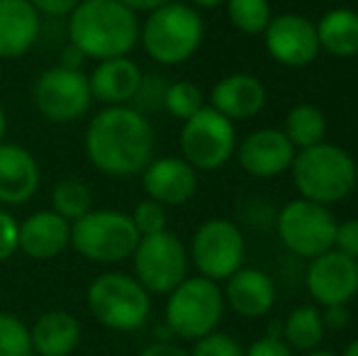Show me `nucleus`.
<instances>
[{
	"label": "nucleus",
	"instance_id": "obj_17",
	"mask_svg": "<svg viewBox=\"0 0 358 356\" xmlns=\"http://www.w3.org/2000/svg\"><path fill=\"white\" fill-rule=\"evenodd\" d=\"M66 247H71V222L54 210L32 213L20 225L17 252H22L24 257L49 262L66 252Z\"/></svg>",
	"mask_w": 358,
	"mask_h": 356
},
{
	"label": "nucleus",
	"instance_id": "obj_22",
	"mask_svg": "<svg viewBox=\"0 0 358 356\" xmlns=\"http://www.w3.org/2000/svg\"><path fill=\"white\" fill-rule=\"evenodd\" d=\"M222 293H224V305L249 320L268 315L275 303V285L271 276L261 269L241 266L234 276L227 278V288Z\"/></svg>",
	"mask_w": 358,
	"mask_h": 356
},
{
	"label": "nucleus",
	"instance_id": "obj_44",
	"mask_svg": "<svg viewBox=\"0 0 358 356\" xmlns=\"http://www.w3.org/2000/svg\"><path fill=\"white\" fill-rule=\"evenodd\" d=\"M305 356H336V354L327 352V349H315V352H307Z\"/></svg>",
	"mask_w": 358,
	"mask_h": 356
},
{
	"label": "nucleus",
	"instance_id": "obj_19",
	"mask_svg": "<svg viewBox=\"0 0 358 356\" xmlns=\"http://www.w3.org/2000/svg\"><path fill=\"white\" fill-rule=\"evenodd\" d=\"M142 78L144 73L134 59L129 57L105 59V62H98V66L88 76L90 95H93V100L103 103L105 108L129 105L137 98Z\"/></svg>",
	"mask_w": 358,
	"mask_h": 356
},
{
	"label": "nucleus",
	"instance_id": "obj_38",
	"mask_svg": "<svg viewBox=\"0 0 358 356\" xmlns=\"http://www.w3.org/2000/svg\"><path fill=\"white\" fill-rule=\"evenodd\" d=\"M139 356H190V352H185L183 347H178L173 342H154Z\"/></svg>",
	"mask_w": 358,
	"mask_h": 356
},
{
	"label": "nucleus",
	"instance_id": "obj_13",
	"mask_svg": "<svg viewBox=\"0 0 358 356\" xmlns=\"http://www.w3.org/2000/svg\"><path fill=\"white\" fill-rule=\"evenodd\" d=\"M264 39L271 57L290 69L307 66L322 52L315 22L297 13H283L278 17H271L268 27L264 29Z\"/></svg>",
	"mask_w": 358,
	"mask_h": 356
},
{
	"label": "nucleus",
	"instance_id": "obj_18",
	"mask_svg": "<svg viewBox=\"0 0 358 356\" xmlns=\"http://www.w3.org/2000/svg\"><path fill=\"white\" fill-rule=\"evenodd\" d=\"M39 164L29 149L20 144H0V203L24 205L39 190Z\"/></svg>",
	"mask_w": 358,
	"mask_h": 356
},
{
	"label": "nucleus",
	"instance_id": "obj_23",
	"mask_svg": "<svg viewBox=\"0 0 358 356\" xmlns=\"http://www.w3.org/2000/svg\"><path fill=\"white\" fill-rule=\"evenodd\" d=\"M80 322L69 310H49L29 327L32 352L39 356H71L80 344Z\"/></svg>",
	"mask_w": 358,
	"mask_h": 356
},
{
	"label": "nucleus",
	"instance_id": "obj_6",
	"mask_svg": "<svg viewBox=\"0 0 358 356\" xmlns=\"http://www.w3.org/2000/svg\"><path fill=\"white\" fill-rule=\"evenodd\" d=\"M139 244V232L132 218L120 210H90L71 225V247L83 259L95 264H120L132 259Z\"/></svg>",
	"mask_w": 358,
	"mask_h": 356
},
{
	"label": "nucleus",
	"instance_id": "obj_28",
	"mask_svg": "<svg viewBox=\"0 0 358 356\" xmlns=\"http://www.w3.org/2000/svg\"><path fill=\"white\" fill-rule=\"evenodd\" d=\"M227 17L239 32L264 34L273 15L268 0H227Z\"/></svg>",
	"mask_w": 358,
	"mask_h": 356
},
{
	"label": "nucleus",
	"instance_id": "obj_37",
	"mask_svg": "<svg viewBox=\"0 0 358 356\" xmlns=\"http://www.w3.org/2000/svg\"><path fill=\"white\" fill-rule=\"evenodd\" d=\"M349 310H346V305H329V308H324V313H322V322H324V327H331V329H341L349 325Z\"/></svg>",
	"mask_w": 358,
	"mask_h": 356
},
{
	"label": "nucleus",
	"instance_id": "obj_12",
	"mask_svg": "<svg viewBox=\"0 0 358 356\" xmlns=\"http://www.w3.org/2000/svg\"><path fill=\"white\" fill-rule=\"evenodd\" d=\"M246 242L241 229L224 218L203 222L193 234L190 257L203 278L227 280L244 266Z\"/></svg>",
	"mask_w": 358,
	"mask_h": 356
},
{
	"label": "nucleus",
	"instance_id": "obj_7",
	"mask_svg": "<svg viewBox=\"0 0 358 356\" xmlns=\"http://www.w3.org/2000/svg\"><path fill=\"white\" fill-rule=\"evenodd\" d=\"M224 315V293L210 278L193 276L176 285L166 303V327L180 339H198L217 332Z\"/></svg>",
	"mask_w": 358,
	"mask_h": 356
},
{
	"label": "nucleus",
	"instance_id": "obj_5",
	"mask_svg": "<svg viewBox=\"0 0 358 356\" xmlns=\"http://www.w3.org/2000/svg\"><path fill=\"white\" fill-rule=\"evenodd\" d=\"M85 303L90 315L115 332H134L151 313V293L134 276L120 271L95 276L85 293Z\"/></svg>",
	"mask_w": 358,
	"mask_h": 356
},
{
	"label": "nucleus",
	"instance_id": "obj_40",
	"mask_svg": "<svg viewBox=\"0 0 358 356\" xmlns=\"http://www.w3.org/2000/svg\"><path fill=\"white\" fill-rule=\"evenodd\" d=\"M120 3H124L129 10H134V13H151V10H156V8L176 3V0H120Z\"/></svg>",
	"mask_w": 358,
	"mask_h": 356
},
{
	"label": "nucleus",
	"instance_id": "obj_35",
	"mask_svg": "<svg viewBox=\"0 0 358 356\" xmlns=\"http://www.w3.org/2000/svg\"><path fill=\"white\" fill-rule=\"evenodd\" d=\"M244 356H292V349L283 339L275 337H261L244 352Z\"/></svg>",
	"mask_w": 358,
	"mask_h": 356
},
{
	"label": "nucleus",
	"instance_id": "obj_15",
	"mask_svg": "<svg viewBox=\"0 0 358 356\" xmlns=\"http://www.w3.org/2000/svg\"><path fill=\"white\" fill-rule=\"evenodd\" d=\"M239 164L254 178H275L292 166L295 147L285 137L283 129H256L236 149Z\"/></svg>",
	"mask_w": 358,
	"mask_h": 356
},
{
	"label": "nucleus",
	"instance_id": "obj_10",
	"mask_svg": "<svg viewBox=\"0 0 358 356\" xmlns=\"http://www.w3.org/2000/svg\"><path fill=\"white\" fill-rule=\"evenodd\" d=\"M336 225L339 222L327 210V205L312 203L305 198L287 203L275 220L280 242L292 254L305 259H315L334 249Z\"/></svg>",
	"mask_w": 358,
	"mask_h": 356
},
{
	"label": "nucleus",
	"instance_id": "obj_8",
	"mask_svg": "<svg viewBox=\"0 0 358 356\" xmlns=\"http://www.w3.org/2000/svg\"><path fill=\"white\" fill-rule=\"evenodd\" d=\"M236 149L234 122L205 105L200 113L183 122L180 154L195 171H215L224 166Z\"/></svg>",
	"mask_w": 358,
	"mask_h": 356
},
{
	"label": "nucleus",
	"instance_id": "obj_41",
	"mask_svg": "<svg viewBox=\"0 0 358 356\" xmlns=\"http://www.w3.org/2000/svg\"><path fill=\"white\" fill-rule=\"evenodd\" d=\"M193 5H200V8H217V5L227 3V0H190Z\"/></svg>",
	"mask_w": 358,
	"mask_h": 356
},
{
	"label": "nucleus",
	"instance_id": "obj_14",
	"mask_svg": "<svg viewBox=\"0 0 358 356\" xmlns=\"http://www.w3.org/2000/svg\"><path fill=\"white\" fill-rule=\"evenodd\" d=\"M307 290L322 308L346 305L358 293V262L336 249L320 254L307 266Z\"/></svg>",
	"mask_w": 358,
	"mask_h": 356
},
{
	"label": "nucleus",
	"instance_id": "obj_3",
	"mask_svg": "<svg viewBox=\"0 0 358 356\" xmlns=\"http://www.w3.org/2000/svg\"><path fill=\"white\" fill-rule=\"evenodd\" d=\"M290 171L297 193L320 205L344 200L346 195H351L358 180L354 157L329 142L295 152Z\"/></svg>",
	"mask_w": 358,
	"mask_h": 356
},
{
	"label": "nucleus",
	"instance_id": "obj_21",
	"mask_svg": "<svg viewBox=\"0 0 358 356\" xmlns=\"http://www.w3.org/2000/svg\"><path fill=\"white\" fill-rule=\"evenodd\" d=\"M266 86L251 73H231L217 81L210 93V108H215L227 120L256 118L266 108Z\"/></svg>",
	"mask_w": 358,
	"mask_h": 356
},
{
	"label": "nucleus",
	"instance_id": "obj_26",
	"mask_svg": "<svg viewBox=\"0 0 358 356\" xmlns=\"http://www.w3.org/2000/svg\"><path fill=\"white\" fill-rule=\"evenodd\" d=\"M285 137L290 139L292 147H315V144L324 142V132H327V120L317 105L302 103L287 113L285 118Z\"/></svg>",
	"mask_w": 358,
	"mask_h": 356
},
{
	"label": "nucleus",
	"instance_id": "obj_33",
	"mask_svg": "<svg viewBox=\"0 0 358 356\" xmlns=\"http://www.w3.org/2000/svg\"><path fill=\"white\" fill-rule=\"evenodd\" d=\"M17 237L20 222L10 213L0 210V262H5L17 252Z\"/></svg>",
	"mask_w": 358,
	"mask_h": 356
},
{
	"label": "nucleus",
	"instance_id": "obj_11",
	"mask_svg": "<svg viewBox=\"0 0 358 356\" xmlns=\"http://www.w3.org/2000/svg\"><path fill=\"white\" fill-rule=\"evenodd\" d=\"M34 108L44 120L57 124H69L85 118L93 105L88 76L83 71L49 66L37 76L32 86Z\"/></svg>",
	"mask_w": 358,
	"mask_h": 356
},
{
	"label": "nucleus",
	"instance_id": "obj_9",
	"mask_svg": "<svg viewBox=\"0 0 358 356\" xmlns=\"http://www.w3.org/2000/svg\"><path fill=\"white\" fill-rule=\"evenodd\" d=\"M132 264L134 278L156 295H169L176 285L188 278V252L169 229L139 237Z\"/></svg>",
	"mask_w": 358,
	"mask_h": 356
},
{
	"label": "nucleus",
	"instance_id": "obj_16",
	"mask_svg": "<svg viewBox=\"0 0 358 356\" xmlns=\"http://www.w3.org/2000/svg\"><path fill=\"white\" fill-rule=\"evenodd\" d=\"M142 185L146 198L156 200L164 208L183 205L198 190V171L185 159L161 157L151 159V164L142 171Z\"/></svg>",
	"mask_w": 358,
	"mask_h": 356
},
{
	"label": "nucleus",
	"instance_id": "obj_39",
	"mask_svg": "<svg viewBox=\"0 0 358 356\" xmlns=\"http://www.w3.org/2000/svg\"><path fill=\"white\" fill-rule=\"evenodd\" d=\"M83 62H85L83 54H80L73 44H66V47H64V52H62V62H59V66L71 69V71H83Z\"/></svg>",
	"mask_w": 358,
	"mask_h": 356
},
{
	"label": "nucleus",
	"instance_id": "obj_1",
	"mask_svg": "<svg viewBox=\"0 0 358 356\" xmlns=\"http://www.w3.org/2000/svg\"><path fill=\"white\" fill-rule=\"evenodd\" d=\"M85 157L110 178L142 173L156 152V137L149 118L132 105H113L93 115L83 137Z\"/></svg>",
	"mask_w": 358,
	"mask_h": 356
},
{
	"label": "nucleus",
	"instance_id": "obj_42",
	"mask_svg": "<svg viewBox=\"0 0 358 356\" xmlns=\"http://www.w3.org/2000/svg\"><path fill=\"white\" fill-rule=\"evenodd\" d=\"M5 129H8V118H5V110H3V105H0V144H3Z\"/></svg>",
	"mask_w": 358,
	"mask_h": 356
},
{
	"label": "nucleus",
	"instance_id": "obj_29",
	"mask_svg": "<svg viewBox=\"0 0 358 356\" xmlns=\"http://www.w3.org/2000/svg\"><path fill=\"white\" fill-rule=\"evenodd\" d=\"M164 108L169 110L173 118L178 120H190L195 113L205 108V95L195 83L190 81H176V83H169L166 88V95H164Z\"/></svg>",
	"mask_w": 358,
	"mask_h": 356
},
{
	"label": "nucleus",
	"instance_id": "obj_25",
	"mask_svg": "<svg viewBox=\"0 0 358 356\" xmlns=\"http://www.w3.org/2000/svg\"><path fill=\"white\" fill-rule=\"evenodd\" d=\"M324 329L322 310L315 305H300L283 320V342L302 354L315 352L324 339Z\"/></svg>",
	"mask_w": 358,
	"mask_h": 356
},
{
	"label": "nucleus",
	"instance_id": "obj_27",
	"mask_svg": "<svg viewBox=\"0 0 358 356\" xmlns=\"http://www.w3.org/2000/svg\"><path fill=\"white\" fill-rule=\"evenodd\" d=\"M52 210L69 222H76L93 210V190L78 178H64L52 190Z\"/></svg>",
	"mask_w": 358,
	"mask_h": 356
},
{
	"label": "nucleus",
	"instance_id": "obj_2",
	"mask_svg": "<svg viewBox=\"0 0 358 356\" xmlns=\"http://www.w3.org/2000/svg\"><path fill=\"white\" fill-rule=\"evenodd\" d=\"M69 44L95 62L129 57L139 44V17L120 0H80L69 15Z\"/></svg>",
	"mask_w": 358,
	"mask_h": 356
},
{
	"label": "nucleus",
	"instance_id": "obj_34",
	"mask_svg": "<svg viewBox=\"0 0 358 356\" xmlns=\"http://www.w3.org/2000/svg\"><path fill=\"white\" fill-rule=\"evenodd\" d=\"M334 249L358 262V220H346V222L336 225Z\"/></svg>",
	"mask_w": 358,
	"mask_h": 356
},
{
	"label": "nucleus",
	"instance_id": "obj_20",
	"mask_svg": "<svg viewBox=\"0 0 358 356\" xmlns=\"http://www.w3.org/2000/svg\"><path fill=\"white\" fill-rule=\"evenodd\" d=\"M42 15L29 0H0V59L13 62L37 44Z\"/></svg>",
	"mask_w": 358,
	"mask_h": 356
},
{
	"label": "nucleus",
	"instance_id": "obj_30",
	"mask_svg": "<svg viewBox=\"0 0 358 356\" xmlns=\"http://www.w3.org/2000/svg\"><path fill=\"white\" fill-rule=\"evenodd\" d=\"M29 327L13 313H0V356H32Z\"/></svg>",
	"mask_w": 358,
	"mask_h": 356
},
{
	"label": "nucleus",
	"instance_id": "obj_36",
	"mask_svg": "<svg viewBox=\"0 0 358 356\" xmlns=\"http://www.w3.org/2000/svg\"><path fill=\"white\" fill-rule=\"evenodd\" d=\"M29 3H32V8L39 15H47V17H69L80 0H29Z\"/></svg>",
	"mask_w": 358,
	"mask_h": 356
},
{
	"label": "nucleus",
	"instance_id": "obj_24",
	"mask_svg": "<svg viewBox=\"0 0 358 356\" xmlns=\"http://www.w3.org/2000/svg\"><path fill=\"white\" fill-rule=\"evenodd\" d=\"M317 39L320 49L336 59H349L358 54V13L349 8H334L320 20Z\"/></svg>",
	"mask_w": 358,
	"mask_h": 356
},
{
	"label": "nucleus",
	"instance_id": "obj_4",
	"mask_svg": "<svg viewBox=\"0 0 358 356\" xmlns=\"http://www.w3.org/2000/svg\"><path fill=\"white\" fill-rule=\"evenodd\" d=\"M205 24L193 5L180 0L146 13L139 24V42L144 52L161 66H178L188 62L203 44Z\"/></svg>",
	"mask_w": 358,
	"mask_h": 356
},
{
	"label": "nucleus",
	"instance_id": "obj_32",
	"mask_svg": "<svg viewBox=\"0 0 358 356\" xmlns=\"http://www.w3.org/2000/svg\"><path fill=\"white\" fill-rule=\"evenodd\" d=\"M190 356H244V349L231 334L213 332L195 342Z\"/></svg>",
	"mask_w": 358,
	"mask_h": 356
},
{
	"label": "nucleus",
	"instance_id": "obj_43",
	"mask_svg": "<svg viewBox=\"0 0 358 356\" xmlns=\"http://www.w3.org/2000/svg\"><path fill=\"white\" fill-rule=\"evenodd\" d=\"M341 356H358V339H354V342L344 349V354H341Z\"/></svg>",
	"mask_w": 358,
	"mask_h": 356
},
{
	"label": "nucleus",
	"instance_id": "obj_31",
	"mask_svg": "<svg viewBox=\"0 0 358 356\" xmlns=\"http://www.w3.org/2000/svg\"><path fill=\"white\" fill-rule=\"evenodd\" d=\"M132 222L134 227H137L139 237H144V234H156V232H164V229H169V213H166V208L161 203H156V200L146 198L142 203H137V208L132 210Z\"/></svg>",
	"mask_w": 358,
	"mask_h": 356
}]
</instances>
